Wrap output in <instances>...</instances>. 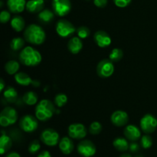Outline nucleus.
<instances>
[{
    "mask_svg": "<svg viewBox=\"0 0 157 157\" xmlns=\"http://www.w3.org/2000/svg\"><path fill=\"white\" fill-rule=\"evenodd\" d=\"M24 38L27 42L40 45L45 41L46 34L44 29L36 24H31L25 29Z\"/></svg>",
    "mask_w": 157,
    "mask_h": 157,
    "instance_id": "1",
    "label": "nucleus"
},
{
    "mask_svg": "<svg viewBox=\"0 0 157 157\" xmlns=\"http://www.w3.org/2000/svg\"><path fill=\"white\" fill-rule=\"evenodd\" d=\"M41 55L38 50L28 46L24 48L19 54V61L27 67H35L41 63Z\"/></svg>",
    "mask_w": 157,
    "mask_h": 157,
    "instance_id": "2",
    "label": "nucleus"
},
{
    "mask_svg": "<svg viewBox=\"0 0 157 157\" xmlns=\"http://www.w3.org/2000/svg\"><path fill=\"white\" fill-rule=\"evenodd\" d=\"M56 112L55 107V103L47 99L41 100L36 105L35 114L37 119L42 122L48 121L53 117Z\"/></svg>",
    "mask_w": 157,
    "mask_h": 157,
    "instance_id": "3",
    "label": "nucleus"
},
{
    "mask_svg": "<svg viewBox=\"0 0 157 157\" xmlns=\"http://www.w3.org/2000/svg\"><path fill=\"white\" fill-rule=\"evenodd\" d=\"M18 120V113L16 110L12 107H6L0 113V125L2 127L12 126L16 123Z\"/></svg>",
    "mask_w": 157,
    "mask_h": 157,
    "instance_id": "4",
    "label": "nucleus"
},
{
    "mask_svg": "<svg viewBox=\"0 0 157 157\" xmlns=\"http://www.w3.org/2000/svg\"><path fill=\"white\" fill-rule=\"evenodd\" d=\"M40 139L43 144L48 147H55L59 144L61 140L59 133L52 128H47L43 130L40 135Z\"/></svg>",
    "mask_w": 157,
    "mask_h": 157,
    "instance_id": "5",
    "label": "nucleus"
},
{
    "mask_svg": "<svg viewBox=\"0 0 157 157\" xmlns=\"http://www.w3.org/2000/svg\"><path fill=\"white\" fill-rule=\"evenodd\" d=\"M55 29L57 34L61 38H67L77 31L74 25L66 19H60L57 22Z\"/></svg>",
    "mask_w": 157,
    "mask_h": 157,
    "instance_id": "6",
    "label": "nucleus"
},
{
    "mask_svg": "<svg viewBox=\"0 0 157 157\" xmlns=\"http://www.w3.org/2000/svg\"><path fill=\"white\" fill-rule=\"evenodd\" d=\"M114 72V65L111 60L103 59L97 66V74L101 78H110Z\"/></svg>",
    "mask_w": 157,
    "mask_h": 157,
    "instance_id": "7",
    "label": "nucleus"
},
{
    "mask_svg": "<svg viewBox=\"0 0 157 157\" xmlns=\"http://www.w3.org/2000/svg\"><path fill=\"white\" fill-rule=\"evenodd\" d=\"M140 127L146 134L153 133L157 128V119L150 113L145 114L140 120Z\"/></svg>",
    "mask_w": 157,
    "mask_h": 157,
    "instance_id": "8",
    "label": "nucleus"
},
{
    "mask_svg": "<svg viewBox=\"0 0 157 157\" xmlns=\"http://www.w3.org/2000/svg\"><path fill=\"white\" fill-rule=\"evenodd\" d=\"M52 9L58 16L64 17L70 13L71 3L70 0H52Z\"/></svg>",
    "mask_w": 157,
    "mask_h": 157,
    "instance_id": "9",
    "label": "nucleus"
},
{
    "mask_svg": "<svg viewBox=\"0 0 157 157\" xmlns=\"http://www.w3.org/2000/svg\"><path fill=\"white\" fill-rule=\"evenodd\" d=\"M78 153L83 157H92L97 152L96 147L92 141L89 140H83L77 147Z\"/></svg>",
    "mask_w": 157,
    "mask_h": 157,
    "instance_id": "10",
    "label": "nucleus"
},
{
    "mask_svg": "<svg viewBox=\"0 0 157 157\" xmlns=\"http://www.w3.org/2000/svg\"><path fill=\"white\" fill-rule=\"evenodd\" d=\"M38 119L32 115H25L20 119L19 127L25 133H32L38 129Z\"/></svg>",
    "mask_w": 157,
    "mask_h": 157,
    "instance_id": "11",
    "label": "nucleus"
},
{
    "mask_svg": "<svg viewBox=\"0 0 157 157\" xmlns=\"http://www.w3.org/2000/svg\"><path fill=\"white\" fill-rule=\"evenodd\" d=\"M68 135L71 139L82 140L87 136V129L82 124H72L67 129Z\"/></svg>",
    "mask_w": 157,
    "mask_h": 157,
    "instance_id": "12",
    "label": "nucleus"
},
{
    "mask_svg": "<svg viewBox=\"0 0 157 157\" xmlns=\"http://www.w3.org/2000/svg\"><path fill=\"white\" fill-rule=\"evenodd\" d=\"M110 121L114 126L121 127L127 125L129 121V116L127 112L124 110H116L112 113Z\"/></svg>",
    "mask_w": 157,
    "mask_h": 157,
    "instance_id": "13",
    "label": "nucleus"
},
{
    "mask_svg": "<svg viewBox=\"0 0 157 157\" xmlns=\"http://www.w3.org/2000/svg\"><path fill=\"white\" fill-rule=\"evenodd\" d=\"M94 40L100 48H107L111 44V38L109 34L102 30L95 32Z\"/></svg>",
    "mask_w": 157,
    "mask_h": 157,
    "instance_id": "14",
    "label": "nucleus"
},
{
    "mask_svg": "<svg viewBox=\"0 0 157 157\" xmlns=\"http://www.w3.org/2000/svg\"><path fill=\"white\" fill-rule=\"evenodd\" d=\"M124 133L125 137L131 142H136L141 138L140 129L133 124L127 125L124 129Z\"/></svg>",
    "mask_w": 157,
    "mask_h": 157,
    "instance_id": "15",
    "label": "nucleus"
},
{
    "mask_svg": "<svg viewBox=\"0 0 157 157\" xmlns=\"http://www.w3.org/2000/svg\"><path fill=\"white\" fill-rule=\"evenodd\" d=\"M58 147L61 153L64 155L71 154L75 149V145H74V142L72 141L71 138L67 137V136H64L60 140Z\"/></svg>",
    "mask_w": 157,
    "mask_h": 157,
    "instance_id": "16",
    "label": "nucleus"
},
{
    "mask_svg": "<svg viewBox=\"0 0 157 157\" xmlns=\"http://www.w3.org/2000/svg\"><path fill=\"white\" fill-rule=\"evenodd\" d=\"M25 0H7L9 10L12 13H21L26 9Z\"/></svg>",
    "mask_w": 157,
    "mask_h": 157,
    "instance_id": "17",
    "label": "nucleus"
},
{
    "mask_svg": "<svg viewBox=\"0 0 157 157\" xmlns=\"http://www.w3.org/2000/svg\"><path fill=\"white\" fill-rule=\"evenodd\" d=\"M44 0H29L26 3V9L30 13H39L44 9Z\"/></svg>",
    "mask_w": 157,
    "mask_h": 157,
    "instance_id": "18",
    "label": "nucleus"
},
{
    "mask_svg": "<svg viewBox=\"0 0 157 157\" xmlns=\"http://www.w3.org/2000/svg\"><path fill=\"white\" fill-rule=\"evenodd\" d=\"M67 48L69 52L74 55L79 53L83 48L82 41L79 37H73L67 42Z\"/></svg>",
    "mask_w": 157,
    "mask_h": 157,
    "instance_id": "19",
    "label": "nucleus"
},
{
    "mask_svg": "<svg viewBox=\"0 0 157 157\" xmlns=\"http://www.w3.org/2000/svg\"><path fill=\"white\" fill-rule=\"evenodd\" d=\"M12 146V140L10 136L6 135L4 131H2L0 137V153L4 155L11 149Z\"/></svg>",
    "mask_w": 157,
    "mask_h": 157,
    "instance_id": "20",
    "label": "nucleus"
},
{
    "mask_svg": "<svg viewBox=\"0 0 157 157\" xmlns=\"http://www.w3.org/2000/svg\"><path fill=\"white\" fill-rule=\"evenodd\" d=\"M15 80L17 84L21 86H29L33 83L31 77L28 74L21 71L18 72L15 75Z\"/></svg>",
    "mask_w": 157,
    "mask_h": 157,
    "instance_id": "21",
    "label": "nucleus"
},
{
    "mask_svg": "<svg viewBox=\"0 0 157 157\" xmlns=\"http://www.w3.org/2000/svg\"><path fill=\"white\" fill-rule=\"evenodd\" d=\"M11 27L17 32H20L25 29V21L24 18L20 15H15L11 19L10 21Z\"/></svg>",
    "mask_w": 157,
    "mask_h": 157,
    "instance_id": "22",
    "label": "nucleus"
},
{
    "mask_svg": "<svg viewBox=\"0 0 157 157\" xmlns=\"http://www.w3.org/2000/svg\"><path fill=\"white\" fill-rule=\"evenodd\" d=\"M113 147L120 152H126L129 150L130 144L128 140L124 137H117L114 139L113 142Z\"/></svg>",
    "mask_w": 157,
    "mask_h": 157,
    "instance_id": "23",
    "label": "nucleus"
},
{
    "mask_svg": "<svg viewBox=\"0 0 157 157\" xmlns=\"http://www.w3.org/2000/svg\"><path fill=\"white\" fill-rule=\"evenodd\" d=\"M55 18V12L49 9H43L38 13V19L42 23H50Z\"/></svg>",
    "mask_w": 157,
    "mask_h": 157,
    "instance_id": "24",
    "label": "nucleus"
},
{
    "mask_svg": "<svg viewBox=\"0 0 157 157\" xmlns=\"http://www.w3.org/2000/svg\"><path fill=\"white\" fill-rule=\"evenodd\" d=\"M3 96L8 102L13 103L16 101L17 98H18V93L14 87L8 86L3 92Z\"/></svg>",
    "mask_w": 157,
    "mask_h": 157,
    "instance_id": "25",
    "label": "nucleus"
},
{
    "mask_svg": "<svg viewBox=\"0 0 157 157\" xmlns=\"http://www.w3.org/2000/svg\"><path fill=\"white\" fill-rule=\"evenodd\" d=\"M19 68V63L15 60H10L5 64V71H6V73L10 75H15L16 73H18Z\"/></svg>",
    "mask_w": 157,
    "mask_h": 157,
    "instance_id": "26",
    "label": "nucleus"
},
{
    "mask_svg": "<svg viewBox=\"0 0 157 157\" xmlns=\"http://www.w3.org/2000/svg\"><path fill=\"white\" fill-rule=\"evenodd\" d=\"M22 100L25 104L29 106H32L35 105V104H36L38 103V94L36 93H35V92L28 91L23 95Z\"/></svg>",
    "mask_w": 157,
    "mask_h": 157,
    "instance_id": "27",
    "label": "nucleus"
},
{
    "mask_svg": "<svg viewBox=\"0 0 157 157\" xmlns=\"http://www.w3.org/2000/svg\"><path fill=\"white\" fill-rule=\"evenodd\" d=\"M25 46V39L20 37L14 38L10 42V48L12 50L15 52H18L19 50H22Z\"/></svg>",
    "mask_w": 157,
    "mask_h": 157,
    "instance_id": "28",
    "label": "nucleus"
},
{
    "mask_svg": "<svg viewBox=\"0 0 157 157\" xmlns=\"http://www.w3.org/2000/svg\"><path fill=\"white\" fill-rule=\"evenodd\" d=\"M123 57H124V52L121 48H116L110 52L109 55V59L111 60L113 62H117L122 59Z\"/></svg>",
    "mask_w": 157,
    "mask_h": 157,
    "instance_id": "29",
    "label": "nucleus"
},
{
    "mask_svg": "<svg viewBox=\"0 0 157 157\" xmlns=\"http://www.w3.org/2000/svg\"><path fill=\"white\" fill-rule=\"evenodd\" d=\"M54 103L58 107H62L67 103V97L64 94L60 93L55 96Z\"/></svg>",
    "mask_w": 157,
    "mask_h": 157,
    "instance_id": "30",
    "label": "nucleus"
},
{
    "mask_svg": "<svg viewBox=\"0 0 157 157\" xmlns=\"http://www.w3.org/2000/svg\"><path fill=\"white\" fill-rule=\"evenodd\" d=\"M140 145L144 149H149L153 145V138L149 134H145L140 138Z\"/></svg>",
    "mask_w": 157,
    "mask_h": 157,
    "instance_id": "31",
    "label": "nucleus"
},
{
    "mask_svg": "<svg viewBox=\"0 0 157 157\" xmlns=\"http://www.w3.org/2000/svg\"><path fill=\"white\" fill-rule=\"evenodd\" d=\"M101 130H102V125L98 121H94V122L91 123L90 127H89V132L92 135L99 134Z\"/></svg>",
    "mask_w": 157,
    "mask_h": 157,
    "instance_id": "32",
    "label": "nucleus"
},
{
    "mask_svg": "<svg viewBox=\"0 0 157 157\" xmlns=\"http://www.w3.org/2000/svg\"><path fill=\"white\" fill-rule=\"evenodd\" d=\"M41 149V144H40L39 141L37 140H34L33 141L30 143L29 146V148H28V150H29V153H31V154L34 155L36 154L38 151Z\"/></svg>",
    "mask_w": 157,
    "mask_h": 157,
    "instance_id": "33",
    "label": "nucleus"
},
{
    "mask_svg": "<svg viewBox=\"0 0 157 157\" xmlns=\"http://www.w3.org/2000/svg\"><path fill=\"white\" fill-rule=\"evenodd\" d=\"M77 34L80 38H86L89 37L90 34V29L86 26H81L77 29Z\"/></svg>",
    "mask_w": 157,
    "mask_h": 157,
    "instance_id": "34",
    "label": "nucleus"
},
{
    "mask_svg": "<svg viewBox=\"0 0 157 157\" xmlns=\"http://www.w3.org/2000/svg\"><path fill=\"white\" fill-rule=\"evenodd\" d=\"M11 19V14L9 11L2 10L0 13V21L2 24H6V22Z\"/></svg>",
    "mask_w": 157,
    "mask_h": 157,
    "instance_id": "35",
    "label": "nucleus"
},
{
    "mask_svg": "<svg viewBox=\"0 0 157 157\" xmlns=\"http://www.w3.org/2000/svg\"><path fill=\"white\" fill-rule=\"evenodd\" d=\"M132 0H113V2L117 7L125 8L130 4Z\"/></svg>",
    "mask_w": 157,
    "mask_h": 157,
    "instance_id": "36",
    "label": "nucleus"
},
{
    "mask_svg": "<svg viewBox=\"0 0 157 157\" xmlns=\"http://www.w3.org/2000/svg\"><path fill=\"white\" fill-rule=\"evenodd\" d=\"M107 0H94V4L98 8H104L107 5Z\"/></svg>",
    "mask_w": 157,
    "mask_h": 157,
    "instance_id": "37",
    "label": "nucleus"
},
{
    "mask_svg": "<svg viewBox=\"0 0 157 157\" xmlns=\"http://www.w3.org/2000/svg\"><path fill=\"white\" fill-rule=\"evenodd\" d=\"M129 150L132 152V153H136L137 151H139L140 150V145L136 142H132L130 144V147H129Z\"/></svg>",
    "mask_w": 157,
    "mask_h": 157,
    "instance_id": "38",
    "label": "nucleus"
},
{
    "mask_svg": "<svg viewBox=\"0 0 157 157\" xmlns=\"http://www.w3.org/2000/svg\"><path fill=\"white\" fill-rule=\"evenodd\" d=\"M37 157H52V155L48 150H43L37 156Z\"/></svg>",
    "mask_w": 157,
    "mask_h": 157,
    "instance_id": "39",
    "label": "nucleus"
},
{
    "mask_svg": "<svg viewBox=\"0 0 157 157\" xmlns=\"http://www.w3.org/2000/svg\"><path fill=\"white\" fill-rule=\"evenodd\" d=\"M6 157H21V156H20L18 153H16V152H11V153H8V154L6 156Z\"/></svg>",
    "mask_w": 157,
    "mask_h": 157,
    "instance_id": "40",
    "label": "nucleus"
},
{
    "mask_svg": "<svg viewBox=\"0 0 157 157\" xmlns=\"http://www.w3.org/2000/svg\"><path fill=\"white\" fill-rule=\"evenodd\" d=\"M5 84H5V81H3L2 78H1V79H0V91H2L5 89V87H6Z\"/></svg>",
    "mask_w": 157,
    "mask_h": 157,
    "instance_id": "41",
    "label": "nucleus"
},
{
    "mask_svg": "<svg viewBox=\"0 0 157 157\" xmlns=\"http://www.w3.org/2000/svg\"><path fill=\"white\" fill-rule=\"evenodd\" d=\"M120 157H132V156L130 154H129V153H124V154L121 155Z\"/></svg>",
    "mask_w": 157,
    "mask_h": 157,
    "instance_id": "42",
    "label": "nucleus"
},
{
    "mask_svg": "<svg viewBox=\"0 0 157 157\" xmlns=\"http://www.w3.org/2000/svg\"><path fill=\"white\" fill-rule=\"evenodd\" d=\"M135 157H144V156H136Z\"/></svg>",
    "mask_w": 157,
    "mask_h": 157,
    "instance_id": "43",
    "label": "nucleus"
},
{
    "mask_svg": "<svg viewBox=\"0 0 157 157\" xmlns=\"http://www.w3.org/2000/svg\"><path fill=\"white\" fill-rule=\"evenodd\" d=\"M87 1H90V0H87Z\"/></svg>",
    "mask_w": 157,
    "mask_h": 157,
    "instance_id": "44",
    "label": "nucleus"
}]
</instances>
